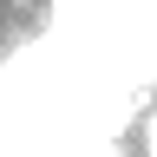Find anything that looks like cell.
Wrapping results in <instances>:
<instances>
[{
    "label": "cell",
    "instance_id": "obj_1",
    "mask_svg": "<svg viewBox=\"0 0 157 157\" xmlns=\"http://www.w3.org/2000/svg\"><path fill=\"white\" fill-rule=\"evenodd\" d=\"M137 151H144V157H157V105L144 111V124H137Z\"/></svg>",
    "mask_w": 157,
    "mask_h": 157
}]
</instances>
